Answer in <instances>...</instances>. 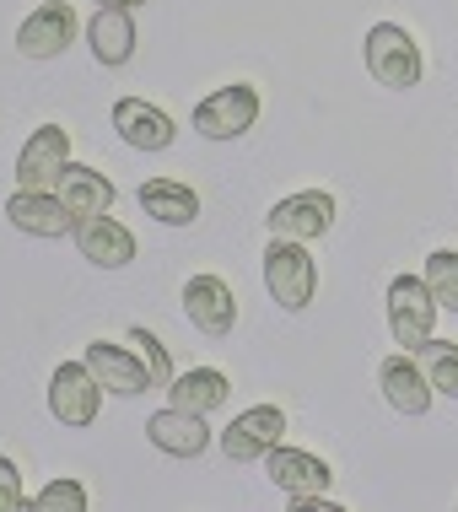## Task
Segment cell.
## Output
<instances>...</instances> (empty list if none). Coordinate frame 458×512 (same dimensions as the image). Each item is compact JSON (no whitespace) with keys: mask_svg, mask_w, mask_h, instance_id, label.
I'll return each mask as SVG.
<instances>
[{"mask_svg":"<svg viewBox=\"0 0 458 512\" xmlns=\"http://www.w3.org/2000/svg\"><path fill=\"white\" fill-rule=\"evenodd\" d=\"M367 76L378 81V87L388 92H410V87H421V44L405 33L399 22H378V27H367Z\"/></svg>","mask_w":458,"mask_h":512,"instance_id":"cell-1","label":"cell"},{"mask_svg":"<svg viewBox=\"0 0 458 512\" xmlns=\"http://www.w3.org/2000/svg\"><path fill=\"white\" fill-rule=\"evenodd\" d=\"M189 124L205 135V141H238L259 124V87H248V81H232V87H216L211 98L194 103Z\"/></svg>","mask_w":458,"mask_h":512,"instance_id":"cell-2","label":"cell"},{"mask_svg":"<svg viewBox=\"0 0 458 512\" xmlns=\"http://www.w3.org/2000/svg\"><path fill=\"white\" fill-rule=\"evenodd\" d=\"M265 286L270 297L281 302L286 313H302L318 292V265L308 254V243H286V238H270L265 248Z\"/></svg>","mask_w":458,"mask_h":512,"instance_id":"cell-3","label":"cell"},{"mask_svg":"<svg viewBox=\"0 0 458 512\" xmlns=\"http://www.w3.org/2000/svg\"><path fill=\"white\" fill-rule=\"evenodd\" d=\"M432 324H437V302L426 292L421 275H394L388 281V335H394L399 351H421L432 340Z\"/></svg>","mask_w":458,"mask_h":512,"instance_id":"cell-4","label":"cell"},{"mask_svg":"<svg viewBox=\"0 0 458 512\" xmlns=\"http://www.w3.org/2000/svg\"><path fill=\"white\" fill-rule=\"evenodd\" d=\"M270 238H286V243H313L335 227V195L324 189H297V195L275 200L270 216H265Z\"/></svg>","mask_w":458,"mask_h":512,"instance_id":"cell-5","label":"cell"},{"mask_svg":"<svg viewBox=\"0 0 458 512\" xmlns=\"http://www.w3.org/2000/svg\"><path fill=\"white\" fill-rule=\"evenodd\" d=\"M97 410H103V383L92 378L87 362H60L49 378V415L60 426H92Z\"/></svg>","mask_w":458,"mask_h":512,"instance_id":"cell-6","label":"cell"},{"mask_svg":"<svg viewBox=\"0 0 458 512\" xmlns=\"http://www.w3.org/2000/svg\"><path fill=\"white\" fill-rule=\"evenodd\" d=\"M76 44V11L65 0H44L33 6L17 27V54L22 60H60Z\"/></svg>","mask_w":458,"mask_h":512,"instance_id":"cell-7","label":"cell"},{"mask_svg":"<svg viewBox=\"0 0 458 512\" xmlns=\"http://www.w3.org/2000/svg\"><path fill=\"white\" fill-rule=\"evenodd\" d=\"M281 437H286V410L248 405L243 415H232V426L221 432V453H227L232 464H259Z\"/></svg>","mask_w":458,"mask_h":512,"instance_id":"cell-8","label":"cell"},{"mask_svg":"<svg viewBox=\"0 0 458 512\" xmlns=\"http://www.w3.org/2000/svg\"><path fill=\"white\" fill-rule=\"evenodd\" d=\"M65 162H71V130L65 124H38L17 151V189H54Z\"/></svg>","mask_w":458,"mask_h":512,"instance_id":"cell-9","label":"cell"},{"mask_svg":"<svg viewBox=\"0 0 458 512\" xmlns=\"http://www.w3.org/2000/svg\"><path fill=\"white\" fill-rule=\"evenodd\" d=\"M184 313L200 335L221 340L238 324V297H232V286L221 281V275H189L184 281Z\"/></svg>","mask_w":458,"mask_h":512,"instance_id":"cell-10","label":"cell"},{"mask_svg":"<svg viewBox=\"0 0 458 512\" xmlns=\"http://www.w3.org/2000/svg\"><path fill=\"white\" fill-rule=\"evenodd\" d=\"M71 238L81 248V259L97 265V270H124L135 259V232L119 227L114 216H76Z\"/></svg>","mask_w":458,"mask_h":512,"instance_id":"cell-11","label":"cell"},{"mask_svg":"<svg viewBox=\"0 0 458 512\" xmlns=\"http://www.w3.org/2000/svg\"><path fill=\"white\" fill-rule=\"evenodd\" d=\"M146 442L157 453H168V459H200V453L211 448V426H205V415L168 405L146 421Z\"/></svg>","mask_w":458,"mask_h":512,"instance_id":"cell-12","label":"cell"},{"mask_svg":"<svg viewBox=\"0 0 458 512\" xmlns=\"http://www.w3.org/2000/svg\"><path fill=\"white\" fill-rule=\"evenodd\" d=\"M6 221L17 232H27V238H65L76 227V216L65 211V200L54 189H17L6 200Z\"/></svg>","mask_w":458,"mask_h":512,"instance_id":"cell-13","label":"cell"},{"mask_svg":"<svg viewBox=\"0 0 458 512\" xmlns=\"http://www.w3.org/2000/svg\"><path fill=\"white\" fill-rule=\"evenodd\" d=\"M114 130H119V141L135 146V151H168L178 124H173L168 108H157L146 98H119L114 103Z\"/></svg>","mask_w":458,"mask_h":512,"instance_id":"cell-14","label":"cell"},{"mask_svg":"<svg viewBox=\"0 0 458 512\" xmlns=\"http://www.w3.org/2000/svg\"><path fill=\"white\" fill-rule=\"evenodd\" d=\"M81 362L92 367V378L103 383V394H146L151 389V372H146V362L130 351V345L92 340L87 351H81Z\"/></svg>","mask_w":458,"mask_h":512,"instance_id":"cell-15","label":"cell"},{"mask_svg":"<svg viewBox=\"0 0 458 512\" xmlns=\"http://www.w3.org/2000/svg\"><path fill=\"white\" fill-rule=\"evenodd\" d=\"M378 389L388 399V410H399V415H426L432 410V383H426L421 362H410L405 351L378 362Z\"/></svg>","mask_w":458,"mask_h":512,"instance_id":"cell-16","label":"cell"},{"mask_svg":"<svg viewBox=\"0 0 458 512\" xmlns=\"http://www.w3.org/2000/svg\"><path fill=\"white\" fill-rule=\"evenodd\" d=\"M54 195L65 200L71 216H108L114 211V178L87 168V162H65L60 178H54Z\"/></svg>","mask_w":458,"mask_h":512,"instance_id":"cell-17","label":"cell"},{"mask_svg":"<svg viewBox=\"0 0 458 512\" xmlns=\"http://www.w3.org/2000/svg\"><path fill=\"white\" fill-rule=\"evenodd\" d=\"M265 469H270V480H275L286 496H318V491H329V480H335V469L318 459V453L281 448V442L265 453Z\"/></svg>","mask_w":458,"mask_h":512,"instance_id":"cell-18","label":"cell"},{"mask_svg":"<svg viewBox=\"0 0 458 512\" xmlns=\"http://www.w3.org/2000/svg\"><path fill=\"white\" fill-rule=\"evenodd\" d=\"M135 17L130 11H92V22H87V49H92V60L97 65H108V71H119V65H130L135 60Z\"/></svg>","mask_w":458,"mask_h":512,"instance_id":"cell-19","label":"cell"},{"mask_svg":"<svg viewBox=\"0 0 458 512\" xmlns=\"http://www.w3.org/2000/svg\"><path fill=\"white\" fill-rule=\"evenodd\" d=\"M227 394H232V378L227 372H216V367H189V372H173V383H168V405L178 410H194V415H211L227 405Z\"/></svg>","mask_w":458,"mask_h":512,"instance_id":"cell-20","label":"cell"},{"mask_svg":"<svg viewBox=\"0 0 458 512\" xmlns=\"http://www.w3.org/2000/svg\"><path fill=\"white\" fill-rule=\"evenodd\" d=\"M141 211L157 216L162 227H194L200 221V195L178 178H146L141 184Z\"/></svg>","mask_w":458,"mask_h":512,"instance_id":"cell-21","label":"cell"},{"mask_svg":"<svg viewBox=\"0 0 458 512\" xmlns=\"http://www.w3.org/2000/svg\"><path fill=\"white\" fill-rule=\"evenodd\" d=\"M421 281H426V292H432L437 313H458V254H453V248H437V254H426Z\"/></svg>","mask_w":458,"mask_h":512,"instance_id":"cell-22","label":"cell"},{"mask_svg":"<svg viewBox=\"0 0 458 512\" xmlns=\"http://www.w3.org/2000/svg\"><path fill=\"white\" fill-rule=\"evenodd\" d=\"M415 356H421V372H426V383H432V394L458 399V345L453 340H426Z\"/></svg>","mask_w":458,"mask_h":512,"instance_id":"cell-23","label":"cell"},{"mask_svg":"<svg viewBox=\"0 0 458 512\" xmlns=\"http://www.w3.org/2000/svg\"><path fill=\"white\" fill-rule=\"evenodd\" d=\"M27 507H33V512H87L92 496H87V486H81V480L60 475V480H49L38 496H27Z\"/></svg>","mask_w":458,"mask_h":512,"instance_id":"cell-24","label":"cell"},{"mask_svg":"<svg viewBox=\"0 0 458 512\" xmlns=\"http://www.w3.org/2000/svg\"><path fill=\"white\" fill-rule=\"evenodd\" d=\"M130 345H135V356H141V362H146V372H151V389H168V383H173L168 345H162L157 335H151V329H141V324L130 329Z\"/></svg>","mask_w":458,"mask_h":512,"instance_id":"cell-25","label":"cell"},{"mask_svg":"<svg viewBox=\"0 0 458 512\" xmlns=\"http://www.w3.org/2000/svg\"><path fill=\"white\" fill-rule=\"evenodd\" d=\"M27 496H22V469L0 453V512H22Z\"/></svg>","mask_w":458,"mask_h":512,"instance_id":"cell-26","label":"cell"},{"mask_svg":"<svg viewBox=\"0 0 458 512\" xmlns=\"http://www.w3.org/2000/svg\"><path fill=\"white\" fill-rule=\"evenodd\" d=\"M97 11H135V6H146V0H92Z\"/></svg>","mask_w":458,"mask_h":512,"instance_id":"cell-27","label":"cell"}]
</instances>
